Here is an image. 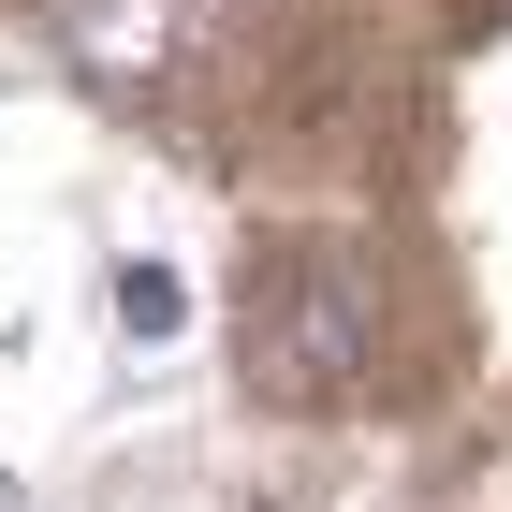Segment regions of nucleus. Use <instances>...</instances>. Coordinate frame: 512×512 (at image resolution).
<instances>
[{"instance_id": "1", "label": "nucleus", "mask_w": 512, "mask_h": 512, "mask_svg": "<svg viewBox=\"0 0 512 512\" xmlns=\"http://www.w3.org/2000/svg\"><path fill=\"white\" fill-rule=\"evenodd\" d=\"M352 366H366V278L337 249H278L264 322H249V381L264 395H352Z\"/></svg>"}, {"instance_id": "2", "label": "nucleus", "mask_w": 512, "mask_h": 512, "mask_svg": "<svg viewBox=\"0 0 512 512\" xmlns=\"http://www.w3.org/2000/svg\"><path fill=\"white\" fill-rule=\"evenodd\" d=\"M118 322H132V337H176L191 308H176V278H161V264H132V278H118Z\"/></svg>"}]
</instances>
